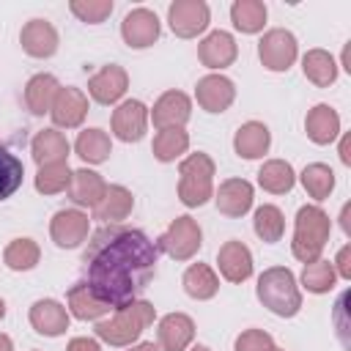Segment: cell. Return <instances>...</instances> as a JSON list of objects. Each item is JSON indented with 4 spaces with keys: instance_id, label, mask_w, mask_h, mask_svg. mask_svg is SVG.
Listing matches in <instances>:
<instances>
[{
    "instance_id": "1",
    "label": "cell",
    "mask_w": 351,
    "mask_h": 351,
    "mask_svg": "<svg viewBox=\"0 0 351 351\" xmlns=\"http://www.w3.org/2000/svg\"><path fill=\"white\" fill-rule=\"evenodd\" d=\"M156 261L159 250L143 230L104 225L93 233L82 255V282L99 302H104L110 310H118L148 288Z\"/></svg>"
},
{
    "instance_id": "2",
    "label": "cell",
    "mask_w": 351,
    "mask_h": 351,
    "mask_svg": "<svg viewBox=\"0 0 351 351\" xmlns=\"http://www.w3.org/2000/svg\"><path fill=\"white\" fill-rule=\"evenodd\" d=\"M154 318H156L154 304L143 302V299H134V302L118 307L107 321H99L96 335L110 346H129L143 335L145 326L154 324Z\"/></svg>"
},
{
    "instance_id": "3",
    "label": "cell",
    "mask_w": 351,
    "mask_h": 351,
    "mask_svg": "<svg viewBox=\"0 0 351 351\" xmlns=\"http://www.w3.org/2000/svg\"><path fill=\"white\" fill-rule=\"evenodd\" d=\"M329 230H332V222H329V217H326L324 208H318V206H302L296 211V228H293L291 252L302 263L318 261L321 258V250L329 241Z\"/></svg>"
},
{
    "instance_id": "4",
    "label": "cell",
    "mask_w": 351,
    "mask_h": 351,
    "mask_svg": "<svg viewBox=\"0 0 351 351\" xmlns=\"http://www.w3.org/2000/svg\"><path fill=\"white\" fill-rule=\"evenodd\" d=\"M258 299L280 318H291L302 307V293L296 288V277L285 266H271L258 277Z\"/></svg>"
},
{
    "instance_id": "5",
    "label": "cell",
    "mask_w": 351,
    "mask_h": 351,
    "mask_svg": "<svg viewBox=\"0 0 351 351\" xmlns=\"http://www.w3.org/2000/svg\"><path fill=\"white\" fill-rule=\"evenodd\" d=\"M178 197L184 206H203L214 195V162L208 154H192L178 167Z\"/></svg>"
},
{
    "instance_id": "6",
    "label": "cell",
    "mask_w": 351,
    "mask_h": 351,
    "mask_svg": "<svg viewBox=\"0 0 351 351\" xmlns=\"http://www.w3.org/2000/svg\"><path fill=\"white\" fill-rule=\"evenodd\" d=\"M203 244V233H200V225L192 219V217H176L170 222V228L159 236L156 241V250L167 252L170 258L176 261H189Z\"/></svg>"
},
{
    "instance_id": "7",
    "label": "cell",
    "mask_w": 351,
    "mask_h": 351,
    "mask_svg": "<svg viewBox=\"0 0 351 351\" xmlns=\"http://www.w3.org/2000/svg\"><path fill=\"white\" fill-rule=\"evenodd\" d=\"M211 11L203 0H176L167 8V22L170 30L181 38H195L197 33H203L208 27Z\"/></svg>"
},
{
    "instance_id": "8",
    "label": "cell",
    "mask_w": 351,
    "mask_h": 351,
    "mask_svg": "<svg viewBox=\"0 0 351 351\" xmlns=\"http://www.w3.org/2000/svg\"><path fill=\"white\" fill-rule=\"evenodd\" d=\"M258 55H261V63L269 71H288L293 66V60H296V38H293V33L282 30V27L269 30L258 44Z\"/></svg>"
},
{
    "instance_id": "9",
    "label": "cell",
    "mask_w": 351,
    "mask_h": 351,
    "mask_svg": "<svg viewBox=\"0 0 351 351\" xmlns=\"http://www.w3.org/2000/svg\"><path fill=\"white\" fill-rule=\"evenodd\" d=\"M88 228H90V219L88 214H82L80 208H63L52 217L49 222V236L58 247L63 250H71L77 244H82L88 239Z\"/></svg>"
},
{
    "instance_id": "10",
    "label": "cell",
    "mask_w": 351,
    "mask_h": 351,
    "mask_svg": "<svg viewBox=\"0 0 351 351\" xmlns=\"http://www.w3.org/2000/svg\"><path fill=\"white\" fill-rule=\"evenodd\" d=\"M49 115H52L55 126L74 129L88 115V96L80 88H71V85L69 88H58V93L52 99V107H49Z\"/></svg>"
},
{
    "instance_id": "11",
    "label": "cell",
    "mask_w": 351,
    "mask_h": 351,
    "mask_svg": "<svg viewBox=\"0 0 351 351\" xmlns=\"http://www.w3.org/2000/svg\"><path fill=\"white\" fill-rule=\"evenodd\" d=\"M148 126V107L137 99H126L112 112V132L123 143H137Z\"/></svg>"
},
{
    "instance_id": "12",
    "label": "cell",
    "mask_w": 351,
    "mask_h": 351,
    "mask_svg": "<svg viewBox=\"0 0 351 351\" xmlns=\"http://www.w3.org/2000/svg\"><path fill=\"white\" fill-rule=\"evenodd\" d=\"M121 36L129 47L143 49L159 38V16L151 8H134L121 22Z\"/></svg>"
},
{
    "instance_id": "13",
    "label": "cell",
    "mask_w": 351,
    "mask_h": 351,
    "mask_svg": "<svg viewBox=\"0 0 351 351\" xmlns=\"http://www.w3.org/2000/svg\"><path fill=\"white\" fill-rule=\"evenodd\" d=\"M189 115H192V101L181 90L162 93L156 99L154 110H151V118H154V126L156 129H184V123L189 121Z\"/></svg>"
},
{
    "instance_id": "14",
    "label": "cell",
    "mask_w": 351,
    "mask_h": 351,
    "mask_svg": "<svg viewBox=\"0 0 351 351\" xmlns=\"http://www.w3.org/2000/svg\"><path fill=\"white\" fill-rule=\"evenodd\" d=\"M126 88H129V77H126V71H123L121 66H115V63L104 66L101 71H96V74L88 80V93H90V99L99 101V104H115V101L126 93Z\"/></svg>"
},
{
    "instance_id": "15",
    "label": "cell",
    "mask_w": 351,
    "mask_h": 351,
    "mask_svg": "<svg viewBox=\"0 0 351 351\" xmlns=\"http://www.w3.org/2000/svg\"><path fill=\"white\" fill-rule=\"evenodd\" d=\"M195 96H197V104L206 110V112H225L233 99H236V88L228 77L222 74H208L197 82L195 88Z\"/></svg>"
},
{
    "instance_id": "16",
    "label": "cell",
    "mask_w": 351,
    "mask_h": 351,
    "mask_svg": "<svg viewBox=\"0 0 351 351\" xmlns=\"http://www.w3.org/2000/svg\"><path fill=\"white\" fill-rule=\"evenodd\" d=\"M217 263H219V274L228 282H244L252 274V252L247 250V244H241L236 239H230L219 247Z\"/></svg>"
},
{
    "instance_id": "17",
    "label": "cell",
    "mask_w": 351,
    "mask_h": 351,
    "mask_svg": "<svg viewBox=\"0 0 351 351\" xmlns=\"http://www.w3.org/2000/svg\"><path fill=\"white\" fill-rule=\"evenodd\" d=\"M30 326L38 335L58 337V335H63L69 329V310L55 299H38L30 307Z\"/></svg>"
},
{
    "instance_id": "18",
    "label": "cell",
    "mask_w": 351,
    "mask_h": 351,
    "mask_svg": "<svg viewBox=\"0 0 351 351\" xmlns=\"http://www.w3.org/2000/svg\"><path fill=\"white\" fill-rule=\"evenodd\" d=\"M162 351H184L195 337V321L184 313H167L156 329Z\"/></svg>"
},
{
    "instance_id": "19",
    "label": "cell",
    "mask_w": 351,
    "mask_h": 351,
    "mask_svg": "<svg viewBox=\"0 0 351 351\" xmlns=\"http://www.w3.org/2000/svg\"><path fill=\"white\" fill-rule=\"evenodd\" d=\"M19 44L30 58H49L58 49V30L47 19H30L19 33Z\"/></svg>"
},
{
    "instance_id": "20",
    "label": "cell",
    "mask_w": 351,
    "mask_h": 351,
    "mask_svg": "<svg viewBox=\"0 0 351 351\" xmlns=\"http://www.w3.org/2000/svg\"><path fill=\"white\" fill-rule=\"evenodd\" d=\"M66 192H69V200H71L74 206L96 208L99 200H101L104 192H107V184H104V178H101L99 173H93V170H88V167H80V170L71 173V184H69Z\"/></svg>"
},
{
    "instance_id": "21",
    "label": "cell",
    "mask_w": 351,
    "mask_h": 351,
    "mask_svg": "<svg viewBox=\"0 0 351 351\" xmlns=\"http://www.w3.org/2000/svg\"><path fill=\"white\" fill-rule=\"evenodd\" d=\"M214 200L225 217H244L252 206V184L244 178H228L219 184Z\"/></svg>"
},
{
    "instance_id": "22",
    "label": "cell",
    "mask_w": 351,
    "mask_h": 351,
    "mask_svg": "<svg viewBox=\"0 0 351 351\" xmlns=\"http://www.w3.org/2000/svg\"><path fill=\"white\" fill-rule=\"evenodd\" d=\"M197 58L208 69H225V66H230L236 60V41H233V36L225 33V30L208 33L200 41V47H197Z\"/></svg>"
},
{
    "instance_id": "23",
    "label": "cell",
    "mask_w": 351,
    "mask_h": 351,
    "mask_svg": "<svg viewBox=\"0 0 351 351\" xmlns=\"http://www.w3.org/2000/svg\"><path fill=\"white\" fill-rule=\"evenodd\" d=\"M132 208H134L132 192H129L126 186H121V184H112V186H107L104 197H101L99 206L93 208V217H96L99 222H104V225H112V222L126 219V217L132 214Z\"/></svg>"
},
{
    "instance_id": "24",
    "label": "cell",
    "mask_w": 351,
    "mask_h": 351,
    "mask_svg": "<svg viewBox=\"0 0 351 351\" xmlns=\"http://www.w3.org/2000/svg\"><path fill=\"white\" fill-rule=\"evenodd\" d=\"M304 129H307V137L318 145H329L337 134H340V115L335 112V107L329 104H315L307 118H304Z\"/></svg>"
},
{
    "instance_id": "25",
    "label": "cell",
    "mask_w": 351,
    "mask_h": 351,
    "mask_svg": "<svg viewBox=\"0 0 351 351\" xmlns=\"http://www.w3.org/2000/svg\"><path fill=\"white\" fill-rule=\"evenodd\" d=\"M269 143H271V134L266 129V123L261 121H250L244 126H239L236 137H233V148L239 156L244 159H258L269 151Z\"/></svg>"
},
{
    "instance_id": "26",
    "label": "cell",
    "mask_w": 351,
    "mask_h": 351,
    "mask_svg": "<svg viewBox=\"0 0 351 351\" xmlns=\"http://www.w3.org/2000/svg\"><path fill=\"white\" fill-rule=\"evenodd\" d=\"M30 154L36 159V165H55V162H66L69 156V140L58 132V129H41L33 143H30Z\"/></svg>"
},
{
    "instance_id": "27",
    "label": "cell",
    "mask_w": 351,
    "mask_h": 351,
    "mask_svg": "<svg viewBox=\"0 0 351 351\" xmlns=\"http://www.w3.org/2000/svg\"><path fill=\"white\" fill-rule=\"evenodd\" d=\"M58 88L60 85H58V80L52 74H36V77H30L27 85H25V104H27V110L33 115L49 112Z\"/></svg>"
},
{
    "instance_id": "28",
    "label": "cell",
    "mask_w": 351,
    "mask_h": 351,
    "mask_svg": "<svg viewBox=\"0 0 351 351\" xmlns=\"http://www.w3.org/2000/svg\"><path fill=\"white\" fill-rule=\"evenodd\" d=\"M69 313L80 321H99L101 315L110 313V307L104 302H99L85 282H74L69 288Z\"/></svg>"
},
{
    "instance_id": "29",
    "label": "cell",
    "mask_w": 351,
    "mask_h": 351,
    "mask_svg": "<svg viewBox=\"0 0 351 351\" xmlns=\"http://www.w3.org/2000/svg\"><path fill=\"white\" fill-rule=\"evenodd\" d=\"M302 71L318 88H329L337 80V63L326 49H310L302 58Z\"/></svg>"
},
{
    "instance_id": "30",
    "label": "cell",
    "mask_w": 351,
    "mask_h": 351,
    "mask_svg": "<svg viewBox=\"0 0 351 351\" xmlns=\"http://www.w3.org/2000/svg\"><path fill=\"white\" fill-rule=\"evenodd\" d=\"M258 184H261L266 192H271V195H285V192L293 189L296 173H293V167H291L288 162H282V159H269V162H263V167L258 170Z\"/></svg>"
},
{
    "instance_id": "31",
    "label": "cell",
    "mask_w": 351,
    "mask_h": 351,
    "mask_svg": "<svg viewBox=\"0 0 351 351\" xmlns=\"http://www.w3.org/2000/svg\"><path fill=\"white\" fill-rule=\"evenodd\" d=\"M184 291H186L192 299L206 302V299H211V296L219 291V280H217V274H214L211 266H206V263H192V266L184 271Z\"/></svg>"
},
{
    "instance_id": "32",
    "label": "cell",
    "mask_w": 351,
    "mask_h": 351,
    "mask_svg": "<svg viewBox=\"0 0 351 351\" xmlns=\"http://www.w3.org/2000/svg\"><path fill=\"white\" fill-rule=\"evenodd\" d=\"M74 151L88 165H101L112 154V143H110L107 132H101V129H85V132H80V137L74 143Z\"/></svg>"
},
{
    "instance_id": "33",
    "label": "cell",
    "mask_w": 351,
    "mask_h": 351,
    "mask_svg": "<svg viewBox=\"0 0 351 351\" xmlns=\"http://www.w3.org/2000/svg\"><path fill=\"white\" fill-rule=\"evenodd\" d=\"M266 14H269L266 11V3H261V0H236L230 5V19H233L236 30H241V33H258V30H263Z\"/></svg>"
},
{
    "instance_id": "34",
    "label": "cell",
    "mask_w": 351,
    "mask_h": 351,
    "mask_svg": "<svg viewBox=\"0 0 351 351\" xmlns=\"http://www.w3.org/2000/svg\"><path fill=\"white\" fill-rule=\"evenodd\" d=\"M154 156L159 162H173L189 148V134L184 129H159L154 137Z\"/></svg>"
},
{
    "instance_id": "35",
    "label": "cell",
    "mask_w": 351,
    "mask_h": 351,
    "mask_svg": "<svg viewBox=\"0 0 351 351\" xmlns=\"http://www.w3.org/2000/svg\"><path fill=\"white\" fill-rule=\"evenodd\" d=\"M38 258H41V250L33 239H14L3 252L5 266L14 271H30L38 263Z\"/></svg>"
},
{
    "instance_id": "36",
    "label": "cell",
    "mask_w": 351,
    "mask_h": 351,
    "mask_svg": "<svg viewBox=\"0 0 351 351\" xmlns=\"http://www.w3.org/2000/svg\"><path fill=\"white\" fill-rule=\"evenodd\" d=\"M302 186L307 189L310 197L315 200H324L329 197V192L335 189V173L329 165H321V162H313L302 170Z\"/></svg>"
},
{
    "instance_id": "37",
    "label": "cell",
    "mask_w": 351,
    "mask_h": 351,
    "mask_svg": "<svg viewBox=\"0 0 351 351\" xmlns=\"http://www.w3.org/2000/svg\"><path fill=\"white\" fill-rule=\"evenodd\" d=\"M252 225H255V233L266 241V244H274V241H280L282 239V233H285V219H282V211L277 208V206H261L258 211H255V219H252Z\"/></svg>"
},
{
    "instance_id": "38",
    "label": "cell",
    "mask_w": 351,
    "mask_h": 351,
    "mask_svg": "<svg viewBox=\"0 0 351 351\" xmlns=\"http://www.w3.org/2000/svg\"><path fill=\"white\" fill-rule=\"evenodd\" d=\"M22 178H25V165L5 145H0V200L11 197L22 186Z\"/></svg>"
},
{
    "instance_id": "39",
    "label": "cell",
    "mask_w": 351,
    "mask_h": 351,
    "mask_svg": "<svg viewBox=\"0 0 351 351\" xmlns=\"http://www.w3.org/2000/svg\"><path fill=\"white\" fill-rule=\"evenodd\" d=\"M71 184V170L66 162H55V165H41L38 176H36V189L41 195H58L63 189H69Z\"/></svg>"
},
{
    "instance_id": "40",
    "label": "cell",
    "mask_w": 351,
    "mask_h": 351,
    "mask_svg": "<svg viewBox=\"0 0 351 351\" xmlns=\"http://www.w3.org/2000/svg\"><path fill=\"white\" fill-rule=\"evenodd\" d=\"M337 274H335V266L329 261H313V263H304V271H302V282L310 293H326L332 291Z\"/></svg>"
},
{
    "instance_id": "41",
    "label": "cell",
    "mask_w": 351,
    "mask_h": 351,
    "mask_svg": "<svg viewBox=\"0 0 351 351\" xmlns=\"http://www.w3.org/2000/svg\"><path fill=\"white\" fill-rule=\"evenodd\" d=\"M71 14L88 25H99L112 14V0H71Z\"/></svg>"
},
{
    "instance_id": "42",
    "label": "cell",
    "mask_w": 351,
    "mask_h": 351,
    "mask_svg": "<svg viewBox=\"0 0 351 351\" xmlns=\"http://www.w3.org/2000/svg\"><path fill=\"white\" fill-rule=\"evenodd\" d=\"M236 351H274V340L263 329H244L236 337Z\"/></svg>"
},
{
    "instance_id": "43",
    "label": "cell",
    "mask_w": 351,
    "mask_h": 351,
    "mask_svg": "<svg viewBox=\"0 0 351 351\" xmlns=\"http://www.w3.org/2000/svg\"><path fill=\"white\" fill-rule=\"evenodd\" d=\"M332 266H335V274L351 280V244H346V247L337 252V261H335Z\"/></svg>"
},
{
    "instance_id": "44",
    "label": "cell",
    "mask_w": 351,
    "mask_h": 351,
    "mask_svg": "<svg viewBox=\"0 0 351 351\" xmlns=\"http://www.w3.org/2000/svg\"><path fill=\"white\" fill-rule=\"evenodd\" d=\"M66 351H101V348H99V343L90 340V337H74Z\"/></svg>"
},
{
    "instance_id": "45",
    "label": "cell",
    "mask_w": 351,
    "mask_h": 351,
    "mask_svg": "<svg viewBox=\"0 0 351 351\" xmlns=\"http://www.w3.org/2000/svg\"><path fill=\"white\" fill-rule=\"evenodd\" d=\"M340 159H343V165H351V137L348 134H343V140H340Z\"/></svg>"
},
{
    "instance_id": "46",
    "label": "cell",
    "mask_w": 351,
    "mask_h": 351,
    "mask_svg": "<svg viewBox=\"0 0 351 351\" xmlns=\"http://www.w3.org/2000/svg\"><path fill=\"white\" fill-rule=\"evenodd\" d=\"M348 211H351V206L346 203V206H343V214H340V225H343V230H346V233H351V225H348Z\"/></svg>"
},
{
    "instance_id": "47",
    "label": "cell",
    "mask_w": 351,
    "mask_h": 351,
    "mask_svg": "<svg viewBox=\"0 0 351 351\" xmlns=\"http://www.w3.org/2000/svg\"><path fill=\"white\" fill-rule=\"evenodd\" d=\"M129 351H159V346H154V343H140V346H132Z\"/></svg>"
},
{
    "instance_id": "48",
    "label": "cell",
    "mask_w": 351,
    "mask_h": 351,
    "mask_svg": "<svg viewBox=\"0 0 351 351\" xmlns=\"http://www.w3.org/2000/svg\"><path fill=\"white\" fill-rule=\"evenodd\" d=\"M0 351H14V343L8 335H0Z\"/></svg>"
},
{
    "instance_id": "49",
    "label": "cell",
    "mask_w": 351,
    "mask_h": 351,
    "mask_svg": "<svg viewBox=\"0 0 351 351\" xmlns=\"http://www.w3.org/2000/svg\"><path fill=\"white\" fill-rule=\"evenodd\" d=\"M3 315H5V302L0 299V318H3Z\"/></svg>"
},
{
    "instance_id": "50",
    "label": "cell",
    "mask_w": 351,
    "mask_h": 351,
    "mask_svg": "<svg viewBox=\"0 0 351 351\" xmlns=\"http://www.w3.org/2000/svg\"><path fill=\"white\" fill-rule=\"evenodd\" d=\"M192 351H211V348H206V346H195Z\"/></svg>"
},
{
    "instance_id": "51",
    "label": "cell",
    "mask_w": 351,
    "mask_h": 351,
    "mask_svg": "<svg viewBox=\"0 0 351 351\" xmlns=\"http://www.w3.org/2000/svg\"><path fill=\"white\" fill-rule=\"evenodd\" d=\"M274 351H282V348H274Z\"/></svg>"
}]
</instances>
